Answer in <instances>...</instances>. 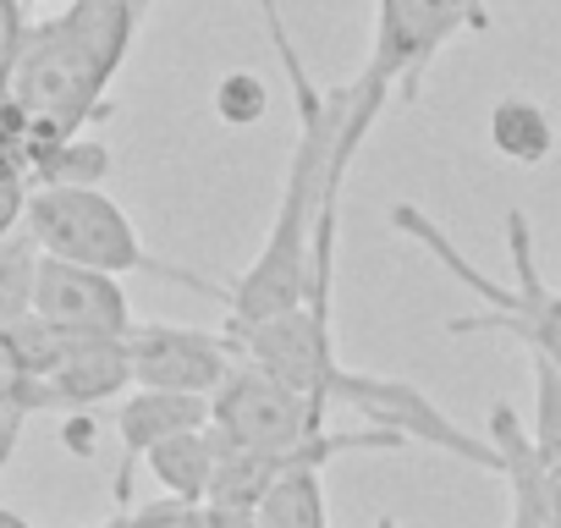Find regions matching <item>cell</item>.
<instances>
[{
    "label": "cell",
    "mask_w": 561,
    "mask_h": 528,
    "mask_svg": "<svg viewBox=\"0 0 561 528\" xmlns=\"http://www.w3.org/2000/svg\"><path fill=\"white\" fill-rule=\"evenodd\" d=\"M259 12H264L275 61L293 83L298 144H293L287 187H280V204H275V220H270L259 259L242 271L237 287H226V325H253V320H270L293 303H309V292H314V226H320V215L342 209V182H347V165L331 160L336 122H342V89L336 94L314 89L309 67L293 50L287 23L275 12V0H259Z\"/></svg>",
    "instance_id": "obj_1"
},
{
    "label": "cell",
    "mask_w": 561,
    "mask_h": 528,
    "mask_svg": "<svg viewBox=\"0 0 561 528\" xmlns=\"http://www.w3.org/2000/svg\"><path fill=\"white\" fill-rule=\"evenodd\" d=\"M149 0H67L45 23H28V39L7 72V100L23 122V149L111 116V83L133 50ZM18 149V154H23Z\"/></svg>",
    "instance_id": "obj_2"
},
{
    "label": "cell",
    "mask_w": 561,
    "mask_h": 528,
    "mask_svg": "<svg viewBox=\"0 0 561 528\" xmlns=\"http://www.w3.org/2000/svg\"><path fill=\"white\" fill-rule=\"evenodd\" d=\"M391 226L402 231V237H413L440 271L457 282V287H468L479 303H484V314H462V320H451L446 331L451 336H473V331H501V336H512V342H523L528 353H539V358H550V364H561V292L556 287H545V276H539V259H534V226H528V215L523 209H506V220H501V231H506V253H512V271H517V287H506V282H495V276H484V271H473V264L462 259V248L419 209V204H391Z\"/></svg>",
    "instance_id": "obj_3"
},
{
    "label": "cell",
    "mask_w": 561,
    "mask_h": 528,
    "mask_svg": "<svg viewBox=\"0 0 561 528\" xmlns=\"http://www.w3.org/2000/svg\"><path fill=\"white\" fill-rule=\"evenodd\" d=\"M457 34H490V7L484 0H375V45H369L364 72L342 89L336 144L347 154H358L364 138L375 133L391 89L413 105L419 89H424L430 61Z\"/></svg>",
    "instance_id": "obj_4"
},
{
    "label": "cell",
    "mask_w": 561,
    "mask_h": 528,
    "mask_svg": "<svg viewBox=\"0 0 561 528\" xmlns=\"http://www.w3.org/2000/svg\"><path fill=\"white\" fill-rule=\"evenodd\" d=\"M23 226L39 242V253H56V259H72V264H94V271H111V276L176 282L187 292H204V298H220L226 303V287L182 271V264L154 259L144 248L133 215L105 187H28Z\"/></svg>",
    "instance_id": "obj_5"
},
{
    "label": "cell",
    "mask_w": 561,
    "mask_h": 528,
    "mask_svg": "<svg viewBox=\"0 0 561 528\" xmlns=\"http://www.w3.org/2000/svg\"><path fill=\"white\" fill-rule=\"evenodd\" d=\"M325 418H331L325 397H309V391L287 386L280 375L242 364V358L220 380V391L209 397V424L231 440H248V446H280V451L314 446L331 435Z\"/></svg>",
    "instance_id": "obj_6"
},
{
    "label": "cell",
    "mask_w": 561,
    "mask_h": 528,
    "mask_svg": "<svg viewBox=\"0 0 561 528\" xmlns=\"http://www.w3.org/2000/svg\"><path fill=\"white\" fill-rule=\"evenodd\" d=\"M34 314L50 320L56 331L89 336V342H116V336L133 331V303L122 292V276L94 271V264L56 259V253H39Z\"/></svg>",
    "instance_id": "obj_7"
},
{
    "label": "cell",
    "mask_w": 561,
    "mask_h": 528,
    "mask_svg": "<svg viewBox=\"0 0 561 528\" xmlns=\"http://www.w3.org/2000/svg\"><path fill=\"white\" fill-rule=\"evenodd\" d=\"M127 358H133V386L193 391V397H215L220 380L237 369L226 331L209 336V331H193V325H133Z\"/></svg>",
    "instance_id": "obj_8"
},
{
    "label": "cell",
    "mask_w": 561,
    "mask_h": 528,
    "mask_svg": "<svg viewBox=\"0 0 561 528\" xmlns=\"http://www.w3.org/2000/svg\"><path fill=\"white\" fill-rule=\"evenodd\" d=\"M193 424H209V397L160 391V386H127V397L116 408V435H122V462H116V479H111L116 506L133 501V473L144 468L149 446H160L165 435L193 429Z\"/></svg>",
    "instance_id": "obj_9"
},
{
    "label": "cell",
    "mask_w": 561,
    "mask_h": 528,
    "mask_svg": "<svg viewBox=\"0 0 561 528\" xmlns=\"http://www.w3.org/2000/svg\"><path fill=\"white\" fill-rule=\"evenodd\" d=\"M490 446L501 451V479H506V528H556L550 512H545V490H539V457H534V435L523 429L517 408L512 402H495L490 408Z\"/></svg>",
    "instance_id": "obj_10"
},
{
    "label": "cell",
    "mask_w": 561,
    "mask_h": 528,
    "mask_svg": "<svg viewBox=\"0 0 561 528\" xmlns=\"http://www.w3.org/2000/svg\"><path fill=\"white\" fill-rule=\"evenodd\" d=\"M215 451H220V435L215 424H193V429H176L165 435L160 446H149L144 468L154 473V484L176 501H204L209 495V473H215Z\"/></svg>",
    "instance_id": "obj_11"
},
{
    "label": "cell",
    "mask_w": 561,
    "mask_h": 528,
    "mask_svg": "<svg viewBox=\"0 0 561 528\" xmlns=\"http://www.w3.org/2000/svg\"><path fill=\"white\" fill-rule=\"evenodd\" d=\"M18 160H23L28 187H100L111 176V149L100 138H89V133L28 144Z\"/></svg>",
    "instance_id": "obj_12"
},
{
    "label": "cell",
    "mask_w": 561,
    "mask_h": 528,
    "mask_svg": "<svg viewBox=\"0 0 561 528\" xmlns=\"http://www.w3.org/2000/svg\"><path fill=\"white\" fill-rule=\"evenodd\" d=\"M490 144L512 165H545L556 149V122L545 105H534L523 94H501L490 105Z\"/></svg>",
    "instance_id": "obj_13"
},
{
    "label": "cell",
    "mask_w": 561,
    "mask_h": 528,
    "mask_svg": "<svg viewBox=\"0 0 561 528\" xmlns=\"http://www.w3.org/2000/svg\"><path fill=\"white\" fill-rule=\"evenodd\" d=\"M320 473L325 468H293V473H280L264 490V501L253 506V528H331Z\"/></svg>",
    "instance_id": "obj_14"
},
{
    "label": "cell",
    "mask_w": 561,
    "mask_h": 528,
    "mask_svg": "<svg viewBox=\"0 0 561 528\" xmlns=\"http://www.w3.org/2000/svg\"><path fill=\"white\" fill-rule=\"evenodd\" d=\"M34 276H39V242L28 237V226H18L0 237V331L34 314Z\"/></svg>",
    "instance_id": "obj_15"
},
{
    "label": "cell",
    "mask_w": 561,
    "mask_h": 528,
    "mask_svg": "<svg viewBox=\"0 0 561 528\" xmlns=\"http://www.w3.org/2000/svg\"><path fill=\"white\" fill-rule=\"evenodd\" d=\"M534 358V451L539 457H561V364H550V358H539V353H528Z\"/></svg>",
    "instance_id": "obj_16"
},
{
    "label": "cell",
    "mask_w": 561,
    "mask_h": 528,
    "mask_svg": "<svg viewBox=\"0 0 561 528\" xmlns=\"http://www.w3.org/2000/svg\"><path fill=\"white\" fill-rule=\"evenodd\" d=\"M264 111H270V94H264V83H259L253 72H226V78H220V89H215V116H220L226 127H253V122H264Z\"/></svg>",
    "instance_id": "obj_17"
},
{
    "label": "cell",
    "mask_w": 561,
    "mask_h": 528,
    "mask_svg": "<svg viewBox=\"0 0 561 528\" xmlns=\"http://www.w3.org/2000/svg\"><path fill=\"white\" fill-rule=\"evenodd\" d=\"M23 204H28V176L18 154H0V237L23 226Z\"/></svg>",
    "instance_id": "obj_18"
},
{
    "label": "cell",
    "mask_w": 561,
    "mask_h": 528,
    "mask_svg": "<svg viewBox=\"0 0 561 528\" xmlns=\"http://www.w3.org/2000/svg\"><path fill=\"white\" fill-rule=\"evenodd\" d=\"M23 39H28V0H0V89H7Z\"/></svg>",
    "instance_id": "obj_19"
},
{
    "label": "cell",
    "mask_w": 561,
    "mask_h": 528,
    "mask_svg": "<svg viewBox=\"0 0 561 528\" xmlns=\"http://www.w3.org/2000/svg\"><path fill=\"white\" fill-rule=\"evenodd\" d=\"M127 528H198V506H193V501H176V495H160V501L144 506Z\"/></svg>",
    "instance_id": "obj_20"
},
{
    "label": "cell",
    "mask_w": 561,
    "mask_h": 528,
    "mask_svg": "<svg viewBox=\"0 0 561 528\" xmlns=\"http://www.w3.org/2000/svg\"><path fill=\"white\" fill-rule=\"evenodd\" d=\"M198 528H253V506H226V501H198Z\"/></svg>",
    "instance_id": "obj_21"
},
{
    "label": "cell",
    "mask_w": 561,
    "mask_h": 528,
    "mask_svg": "<svg viewBox=\"0 0 561 528\" xmlns=\"http://www.w3.org/2000/svg\"><path fill=\"white\" fill-rule=\"evenodd\" d=\"M23 424H28V408H18V402H0V468H7V462L18 457Z\"/></svg>",
    "instance_id": "obj_22"
},
{
    "label": "cell",
    "mask_w": 561,
    "mask_h": 528,
    "mask_svg": "<svg viewBox=\"0 0 561 528\" xmlns=\"http://www.w3.org/2000/svg\"><path fill=\"white\" fill-rule=\"evenodd\" d=\"M539 457V451H534ZM539 490H545V512L561 528V457H539Z\"/></svg>",
    "instance_id": "obj_23"
},
{
    "label": "cell",
    "mask_w": 561,
    "mask_h": 528,
    "mask_svg": "<svg viewBox=\"0 0 561 528\" xmlns=\"http://www.w3.org/2000/svg\"><path fill=\"white\" fill-rule=\"evenodd\" d=\"M61 440H67V451H78V457H94V451H100V440H94V418H67Z\"/></svg>",
    "instance_id": "obj_24"
},
{
    "label": "cell",
    "mask_w": 561,
    "mask_h": 528,
    "mask_svg": "<svg viewBox=\"0 0 561 528\" xmlns=\"http://www.w3.org/2000/svg\"><path fill=\"white\" fill-rule=\"evenodd\" d=\"M0 528H34L23 512H12V506H0Z\"/></svg>",
    "instance_id": "obj_25"
},
{
    "label": "cell",
    "mask_w": 561,
    "mask_h": 528,
    "mask_svg": "<svg viewBox=\"0 0 561 528\" xmlns=\"http://www.w3.org/2000/svg\"><path fill=\"white\" fill-rule=\"evenodd\" d=\"M28 7H67V0H28Z\"/></svg>",
    "instance_id": "obj_26"
},
{
    "label": "cell",
    "mask_w": 561,
    "mask_h": 528,
    "mask_svg": "<svg viewBox=\"0 0 561 528\" xmlns=\"http://www.w3.org/2000/svg\"><path fill=\"white\" fill-rule=\"evenodd\" d=\"M375 528H402V523H397V517H380V523H375Z\"/></svg>",
    "instance_id": "obj_27"
}]
</instances>
